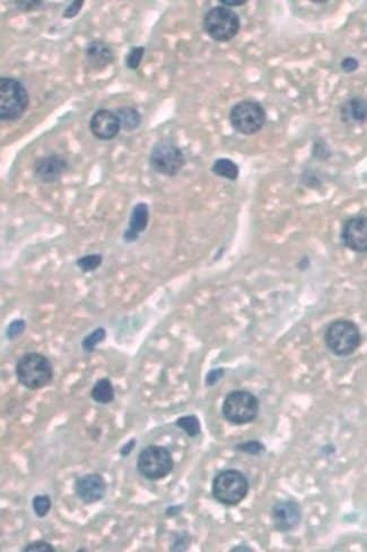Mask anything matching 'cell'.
I'll return each instance as SVG.
<instances>
[{
	"mask_svg": "<svg viewBox=\"0 0 367 552\" xmlns=\"http://www.w3.org/2000/svg\"><path fill=\"white\" fill-rule=\"evenodd\" d=\"M176 427L182 429L189 437L195 438L199 436L201 432V425L199 419L196 416H181L176 420Z\"/></svg>",
	"mask_w": 367,
	"mask_h": 552,
	"instance_id": "obj_21",
	"label": "cell"
},
{
	"mask_svg": "<svg viewBox=\"0 0 367 552\" xmlns=\"http://www.w3.org/2000/svg\"><path fill=\"white\" fill-rule=\"evenodd\" d=\"M91 396L96 403L109 404L115 400V388L109 378H101L93 386Z\"/></svg>",
	"mask_w": 367,
	"mask_h": 552,
	"instance_id": "obj_18",
	"label": "cell"
},
{
	"mask_svg": "<svg viewBox=\"0 0 367 552\" xmlns=\"http://www.w3.org/2000/svg\"><path fill=\"white\" fill-rule=\"evenodd\" d=\"M32 507H33V510H35V515L37 517H46L48 515V513L50 512V509L53 507V503H51V499H50L49 496H46V495H37L33 498L32 500Z\"/></svg>",
	"mask_w": 367,
	"mask_h": 552,
	"instance_id": "obj_24",
	"label": "cell"
},
{
	"mask_svg": "<svg viewBox=\"0 0 367 552\" xmlns=\"http://www.w3.org/2000/svg\"><path fill=\"white\" fill-rule=\"evenodd\" d=\"M341 116L346 122H365L367 120V100L352 98L344 104Z\"/></svg>",
	"mask_w": 367,
	"mask_h": 552,
	"instance_id": "obj_17",
	"label": "cell"
},
{
	"mask_svg": "<svg viewBox=\"0 0 367 552\" xmlns=\"http://www.w3.org/2000/svg\"><path fill=\"white\" fill-rule=\"evenodd\" d=\"M341 239L344 245L352 252H367V217H355L346 221Z\"/></svg>",
	"mask_w": 367,
	"mask_h": 552,
	"instance_id": "obj_12",
	"label": "cell"
},
{
	"mask_svg": "<svg viewBox=\"0 0 367 552\" xmlns=\"http://www.w3.org/2000/svg\"><path fill=\"white\" fill-rule=\"evenodd\" d=\"M136 445V439H130L124 446H122L120 450V455L122 457H126L133 452V447Z\"/></svg>",
	"mask_w": 367,
	"mask_h": 552,
	"instance_id": "obj_33",
	"label": "cell"
},
{
	"mask_svg": "<svg viewBox=\"0 0 367 552\" xmlns=\"http://www.w3.org/2000/svg\"><path fill=\"white\" fill-rule=\"evenodd\" d=\"M324 342L337 357H348L361 347V329L352 320H335L327 327Z\"/></svg>",
	"mask_w": 367,
	"mask_h": 552,
	"instance_id": "obj_2",
	"label": "cell"
},
{
	"mask_svg": "<svg viewBox=\"0 0 367 552\" xmlns=\"http://www.w3.org/2000/svg\"><path fill=\"white\" fill-rule=\"evenodd\" d=\"M25 329H26V323H25V320H12V323H10V326H8V329H7L6 336L7 338H10V340H14V338H19V335H22L23 333H24Z\"/></svg>",
	"mask_w": 367,
	"mask_h": 552,
	"instance_id": "obj_27",
	"label": "cell"
},
{
	"mask_svg": "<svg viewBox=\"0 0 367 552\" xmlns=\"http://www.w3.org/2000/svg\"><path fill=\"white\" fill-rule=\"evenodd\" d=\"M235 450L249 454V455H258V454L265 450V446L260 441H251L238 444V446L235 447Z\"/></svg>",
	"mask_w": 367,
	"mask_h": 552,
	"instance_id": "obj_26",
	"label": "cell"
},
{
	"mask_svg": "<svg viewBox=\"0 0 367 552\" xmlns=\"http://www.w3.org/2000/svg\"><path fill=\"white\" fill-rule=\"evenodd\" d=\"M85 62L88 71L100 73L115 62L113 50L102 40H93L84 50Z\"/></svg>",
	"mask_w": 367,
	"mask_h": 552,
	"instance_id": "obj_15",
	"label": "cell"
},
{
	"mask_svg": "<svg viewBox=\"0 0 367 552\" xmlns=\"http://www.w3.org/2000/svg\"><path fill=\"white\" fill-rule=\"evenodd\" d=\"M219 3H223V5H225V6L235 7L245 5L247 1V0H241V1H227V0H220Z\"/></svg>",
	"mask_w": 367,
	"mask_h": 552,
	"instance_id": "obj_34",
	"label": "cell"
},
{
	"mask_svg": "<svg viewBox=\"0 0 367 552\" xmlns=\"http://www.w3.org/2000/svg\"><path fill=\"white\" fill-rule=\"evenodd\" d=\"M174 468L172 453L167 447L151 445L140 452L137 459V470L149 481L167 478Z\"/></svg>",
	"mask_w": 367,
	"mask_h": 552,
	"instance_id": "obj_6",
	"label": "cell"
},
{
	"mask_svg": "<svg viewBox=\"0 0 367 552\" xmlns=\"http://www.w3.org/2000/svg\"><path fill=\"white\" fill-rule=\"evenodd\" d=\"M24 552H55L53 548L50 543L46 541H35V542L30 543L28 546H25L23 549Z\"/></svg>",
	"mask_w": 367,
	"mask_h": 552,
	"instance_id": "obj_28",
	"label": "cell"
},
{
	"mask_svg": "<svg viewBox=\"0 0 367 552\" xmlns=\"http://www.w3.org/2000/svg\"><path fill=\"white\" fill-rule=\"evenodd\" d=\"M84 3H85L84 0H75V1H73V3L64 10V12H62V17L66 19H74V17H76V16L79 14V12H81Z\"/></svg>",
	"mask_w": 367,
	"mask_h": 552,
	"instance_id": "obj_29",
	"label": "cell"
},
{
	"mask_svg": "<svg viewBox=\"0 0 367 552\" xmlns=\"http://www.w3.org/2000/svg\"><path fill=\"white\" fill-rule=\"evenodd\" d=\"M105 338H106V331L103 327H97L91 334L84 338L83 342H82V349L84 352L91 353L95 350L96 347L101 342L104 341Z\"/></svg>",
	"mask_w": 367,
	"mask_h": 552,
	"instance_id": "obj_22",
	"label": "cell"
},
{
	"mask_svg": "<svg viewBox=\"0 0 367 552\" xmlns=\"http://www.w3.org/2000/svg\"><path fill=\"white\" fill-rule=\"evenodd\" d=\"M211 171L218 177L225 178L232 181H236L240 174L238 165L226 158H217L216 161L214 162Z\"/></svg>",
	"mask_w": 367,
	"mask_h": 552,
	"instance_id": "obj_20",
	"label": "cell"
},
{
	"mask_svg": "<svg viewBox=\"0 0 367 552\" xmlns=\"http://www.w3.org/2000/svg\"><path fill=\"white\" fill-rule=\"evenodd\" d=\"M16 6L19 7V10L22 12H32V10H37L42 7L44 1L40 0H35V1H15Z\"/></svg>",
	"mask_w": 367,
	"mask_h": 552,
	"instance_id": "obj_31",
	"label": "cell"
},
{
	"mask_svg": "<svg viewBox=\"0 0 367 552\" xmlns=\"http://www.w3.org/2000/svg\"><path fill=\"white\" fill-rule=\"evenodd\" d=\"M149 165L155 172L174 177L185 165V153L173 140H158L151 149Z\"/></svg>",
	"mask_w": 367,
	"mask_h": 552,
	"instance_id": "obj_8",
	"label": "cell"
},
{
	"mask_svg": "<svg viewBox=\"0 0 367 552\" xmlns=\"http://www.w3.org/2000/svg\"><path fill=\"white\" fill-rule=\"evenodd\" d=\"M15 372L19 384L31 391L46 387L53 379V363L37 352H28L19 358Z\"/></svg>",
	"mask_w": 367,
	"mask_h": 552,
	"instance_id": "obj_1",
	"label": "cell"
},
{
	"mask_svg": "<svg viewBox=\"0 0 367 552\" xmlns=\"http://www.w3.org/2000/svg\"><path fill=\"white\" fill-rule=\"evenodd\" d=\"M232 551H252V549H250V548L247 546H235L234 549H232Z\"/></svg>",
	"mask_w": 367,
	"mask_h": 552,
	"instance_id": "obj_35",
	"label": "cell"
},
{
	"mask_svg": "<svg viewBox=\"0 0 367 552\" xmlns=\"http://www.w3.org/2000/svg\"><path fill=\"white\" fill-rule=\"evenodd\" d=\"M90 129L93 136L97 140H115L121 131L120 120L115 111L100 109L91 118Z\"/></svg>",
	"mask_w": 367,
	"mask_h": 552,
	"instance_id": "obj_13",
	"label": "cell"
},
{
	"mask_svg": "<svg viewBox=\"0 0 367 552\" xmlns=\"http://www.w3.org/2000/svg\"><path fill=\"white\" fill-rule=\"evenodd\" d=\"M69 163L62 154H48L37 158L33 165L35 177L44 183H55L68 171Z\"/></svg>",
	"mask_w": 367,
	"mask_h": 552,
	"instance_id": "obj_10",
	"label": "cell"
},
{
	"mask_svg": "<svg viewBox=\"0 0 367 552\" xmlns=\"http://www.w3.org/2000/svg\"><path fill=\"white\" fill-rule=\"evenodd\" d=\"M267 121V113L259 102L244 100L236 103L229 112L232 127L243 135H253L263 129Z\"/></svg>",
	"mask_w": 367,
	"mask_h": 552,
	"instance_id": "obj_9",
	"label": "cell"
},
{
	"mask_svg": "<svg viewBox=\"0 0 367 552\" xmlns=\"http://www.w3.org/2000/svg\"><path fill=\"white\" fill-rule=\"evenodd\" d=\"M207 35L217 42H229L234 39L241 28L238 14L225 6L214 7L207 12L204 19Z\"/></svg>",
	"mask_w": 367,
	"mask_h": 552,
	"instance_id": "obj_7",
	"label": "cell"
},
{
	"mask_svg": "<svg viewBox=\"0 0 367 552\" xmlns=\"http://www.w3.org/2000/svg\"><path fill=\"white\" fill-rule=\"evenodd\" d=\"M260 403L258 397L247 391H233L223 402L222 413L229 423L242 425L258 418Z\"/></svg>",
	"mask_w": 367,
	"mask_h": 552,
	"instance_id": "obj_5",
	"label": "cell"
},
{
	"mask_svg": "<svg viewBox=\"0 0 367 552\" xmlns=\"http://www.w3.org/2000/svg\"><path fill=\"white\" fill-rule=\"evenodd\" d=\"M144 55H145V48L133 47L126 56V68H129L130 71H137L142 64Z\"/></svg>",
	"mask_w": 367,
	"mask_h": 552,
	"instance_id": "obj_25",
	"label": "cell"
},
{
	"mask_svg": "<svg viewBox=\"0 0 367 552\" xmlns=\"http://www.w3.org/2000/svg\"><path fill=\"white\" fill-rule=\"evenodd\" d=\"M103 263V256L101 254H90L82 256L76 261V265L83 273H90L97 270Z\"/></svg>",
	"mask_w": 367,
	"mask_h": 552,
	"instance_id": "obj_23",
	"label": "cell"
},
{
	"mask_svg": "<svg viewBox=\"0 0 367 552\" xmlns=\"http://www.w3.org/2000/svg\"><path fill=\"white\" fill-rule=\"evenodd\" d=\"M149 208L146 203L135 205L129 217V226L124 231V239L126 242H135L149 227Z\"/></svg>",
	"mask_w": 367,
	"mask_h": 552,
	"instance_id": "obj_16",
	"label": "cell"
},
{
	"mask_svg": "<svg viewBox=\"0 0 367 552\" xmlns=\"http://www.w3.org/2000/svg\"><path fill=\"white\" fill-rule=\"evenodd\" d=\"M358 65H359V64H358L355 58L348 57V58H345L343 62H341V68H343L344 72L346 73L355 72L356 69L358 68Z\"/></svg>",
	"mask_w": 367,
	"mask_h": 552,
	"instance_id": "obj_32",
	"label": "cell"
},
{
	"mask_svg": "<svg viewBox=\"0 0 367 552\" xmlns=\"http://www.w3.org/2000/svg\"><path fill=\"white\" fill-rule=\"evenodd\" d=\"M117 118L120 120L121 129L126 131H135L142 124V116L137 109L133 107H122L117 109Z\"/></svg>",
	"mask_w": 367,
	"mask_h": 552,
	"instance_id": "obj_19",
	"label": "cell"
},
{
	"mask_svg": "<svg viewBox=\"0 0 367 552\" xmlns=\"http://www.w3.org/2000/svg\"><path fill=\"white\" fill-rule=\"evenodd\" d=\"M272 521L279 532H290L302 521V508L293 500L278 502L272 509Z\"/></svg>",
	"mask_w": 367,
	"mask_h": 552,
	"instance_id": "obj_11",
	"label": "cell"
},
{
	"mask_svg": "<svg viewBox=\"0 0 367 552\" xmlns=\"http://www.w3.org/2000/svg\"><path fill=\"white\" fill-rule=\"evenodd\" d=\"M249 488V481L242 472L229 468L219 472L214 478L211 493L219 504L232 507L245 499Z\"/></svg>",
	"mask_w": 367,
	"mask_h": 552,
	"instance_id": "obj_4",
	"label": "cell"
},
{
	"mask_svg": "<svg viewBox=\"0 0 367 552\" xmlns=\"http://www.w3.org/2000/svg\"><path fill=\"white\" fill-rule=\"evenodd\" d=\"M225 370L223 368H216V369L210 370L206 376V385L207 386H215L220 379L224 377Z\"/></svg>",
	"mask_w": 367,
	"mask_h": 552,
	"instance_id": "obj_30",
	"label": "cell"
},
{
	"mask_svg": "<svg viewBox=\"0 0 367 552\" xmlns=\"http://www.w3.org/2000/svg\"><path fill=\"white\" fill-rule=\"evenodd\" d=\"M106 491V482L100 473L82 475L75 482L76 496L84 504L99 503Z\"/></svg>",
	"mask_w": 367,
	"mask_h": 552,
	"instance_id": "obj_14",
	"label": "cell"
},
{
	"mask_svg": "<svg viewBox=\"0 0 367 552\" xmlns=\"http://www.w3.org/2000/svg\"><path fill=\"white\" fill-rule=\"evenodd\" d=\"M28 106L30 94L22 82L12 77H0V120H19Z\"/></svg>",
	"mask_w": 367,
	"mask_h": 552,
	"instance_id": "obj_3",
	"label": "cell"
}]
</instances>
